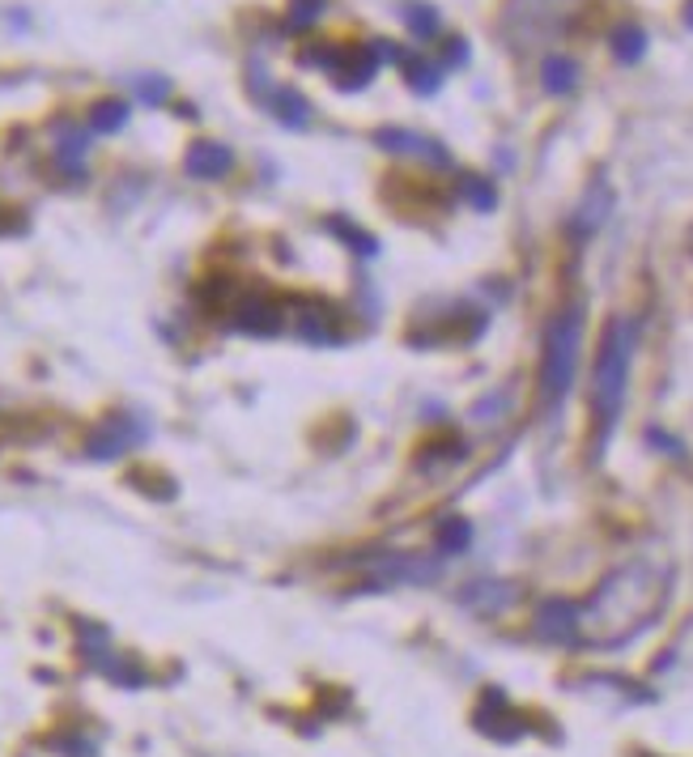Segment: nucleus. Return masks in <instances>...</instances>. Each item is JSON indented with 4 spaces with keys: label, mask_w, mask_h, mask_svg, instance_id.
<instances>
[{
    "label": "nucleus",
    "mask_w": 693,
    "mask_h": 757,
    "mask_svg": "<svg viewBox=\"0 0 693 757\" xmlns=\"http://www.w3.org/2000/svg\"><path fill=\"white\" fill-rule=\"evenodd\" d=\"M672 596V570L655 557H634L604 575V583L579 605V639L575 647L617 652L646 634Z\"/></svg>",
    "instance_id": "f257e3e1"
},
{
    "label": "nucleus",
    "mask_w": 693,
    "mask_h": 757,
    "mask_svg": "<svg viewBox=\"0 0 693 757\" xmlns=\"http://www.w3.org/2000/svg\"><path fill=\"white\" fill-rule=\"evenodd\" d=\"M634 324L626 315H613L604 337H600V354L592 366V426H595V452H604V443L613 439L621 408H626V392H630V362H634Z\"/></svg>",
    "instance_id": "f03ea898"
},
{
    "label": "nucleus",
    "mask_w": 693,
    "mask_h": 757,
    "mask_svg": "<svg viewBox=\"0 0 693 757\" xmlns=\"http://www.w3.org/2000/svg\"><path fill=\"white\" fill-rule=\"evenodd\" d=\"M579 354H583V311L562 306L545 324V345H541V396H545V404H557L575 388Z\"/></svg>",
    "instance_id": "7ed1b4c3"
},
{
    "label": "nucleus",
    "mask_w": 693,
    "mask_h": 757,
    "mask_svg": "<svg viewBox=\"0 0 693 757\" xmlns=\"http://www.w3.org/2000/svg\"><path fill=\"white\" fill-rule=\"evenodd\" d=\"M575 0H506L497 26L506 35V43L515 48H537L549 43L553 35H562V26L570 22Z\"/></svg>",
    "instance_id": "20e7f679"
},
{
    "label": "nucleus",
    "mask_w": 693,
    "mask_h": 757,
    "mask_svg": "<svg viewBox=\"0 0 693 757\" xmlns=\"http://www.w3.org/2000/svg\"><path fill=\"white\" fill-rule=\"evenodd\" d=\"M149 434V426L137 413H111L94 426V434L86 439V455L90 459H119L128 455L141 439Z\"/></svg>",
    "instance_id": "39448f33"
},
{
    "label": "nucleus",
    "mask_w": 693,
    "mask_h": 757,
    "mask_svg": "<svg viewBox=\"0 0 693 757\" xmlns=\"http://www.w3.org/2000/svg\"><path fill=\"white\" fill-rule=\"evenodd\" d=\"M375 146L388 153H400V157H421V162H430V166H451L446 146H439V141L426 137V133H413V128H396V124L375 128Z\"/></svg>",
    "instance_id": "423d86ee"
},
{
    "label": "nucleus",
    "mask_w": 693,
    "mask_h": 757,
    "mask_svg": "<svg viewBox=\"0 0 693 757\" xmlns=\"http://www.w3.org/2000/svg\"><path fill=\"white\" fill-rule=\"evenodd\" d=\"M184 171L200 179V184H213V179H226L235 171V150L226 141H192L188 153H184Z\"/></svg>",
    "instance_id": "0eeeda50"
},
{
    "label": "nucleus",
    "mask_w": 693,
    "mask_h": 757,
    "mask_svg": "<svg viewBox=\"0 0 693 757\" xmlns=\"http://www.w3.org/2000/svg\"><path fill=\"white\" fill-rule=\"evenodd\" d=\"M51 153H55V162L73 175V179H81L86 171H81V162H86V153H90V128H81L77 119H55L51 124Z\"/></svg>",
    "instance_id": "6e6552de"
},
{
    "label": "nucleus",
    "mask_w": 693,
    "mask_h": 757,
    "mask_svg": "<svg viewBox=\"0 0 693 757\" xmlns=\"http://www.w3.org/2000/svg\"><path fill=\"white\" fill-rule=\"evenodd\" d=\"M537 639L575 647V639H579V605L575 601H545L541 613H537Z\"/></svg>",
    "instance_id": "1a4fd4ad"
},
{
    "label": "nucleus",
    "mask_w": 693,
    "mask_h": 757,
    "mask_svg": "<svg viewBox=\"0 0 693 757\" xmlns=\"http://www.w3.org/2000/svg\"><path fill=\"white\" fill-rule=\"evenodd\" d=\"M379 583H430L439 575V562L421 554H383L375 562Z\"/></svg>",
    "instance_id": "9d476101"
},
{
    "label": "nucleus",
    "mask_w": 693,
    "mask_h": 757,
    "mask_svg": "<svg viewBox=\"0 0 693 757\" xmlns=\"http://www.w3.org/2000/svg\"><path fill=\"white\" fill-rule=\"evenodd\" d=\"M281 324H286V311L273 299H243L235 306V328L248 337H277Z\"/></svg>",
    "instance_id": "9b49d317"
},
{
    "label": "nucleus",
    "mask_w": 693,
    "mask_h": 757,
    "mask_svg": "<svg viewBox=\"0 0 693 757\" xmlns=\"http://www.w3.org/2000/svg\"><path fill=\"white\" fill-rule=\"evenodd\" d=\"M608 209H613V192H608V184H604V179H592L588 197L579 201V209H575V217H570V230H575L579 239H588V235H595V230L604 226Z\"/></svg>",
    "instance_id": "f8f14e48"
},
{
    "label": "nucleus",
    "mask_w": 693,
    "mask_h": 757,
    "mask_svg": "<svg viewBox=\"0 0 693 757\" xmlns=\"http://www.w3.org/2000/svg\"><path fill=\"white\" fill-rule=\"evenodd\" d=\"M281 128H290V133H302L306 124H311V99L302 94V90H294V86H277V94L268 99V106H264Z\"/></svg>",
    "instance_id": "ddd939ff"
},
{
    "label": "nucleus",
    "mask_w": 693,
    "mask_h": 757,
    "mask_svg": "<svg viewBox=\"0 0 693 757\" xmlns=\"http://www.w3.org/2000/svg\"><path fill=\"white\" fill-rule=\"evenodd\" d=\"M294 332L311 345H337L341 341V328H337V315L328 306H306L294 315Z\"/></svg>",
    "instance_id": "4468645a"
},
{
    "label": "nucleus",
    "mask_w": 693,
    "mask_h": 757,
    "mask_svg": "<svg viewBox=\"0 0 693 757\" xmlns=\"http://www.w3.org/2000/svg\"><path fill=\"white\" fill-rule=\"evenodd\" d=\"M541 90L553 94V99H566L579 90V60L570 55H545L541 64Z\"/></svg>",
    "instance_id": "2eb2a0df"
},
{
    "label": "nucleus",
    "mask_w": 693,
    "mask_h": 757,
    "mask_svg": "<svg viewBox=\"0 0 693 757\" xmlns=\"http://www.w3.org/2000/svg\"><path fill=\"white\" fill-rule=\"evenodd\" d=\"M468 545H472V523L464 515H443L434 523V550H439V557H459Z\"/></svg>",
    "instance_id": "dca6fc26"
},
{
    "label": "nucleus",
    "mask_w": 693,
    "mask_h": 757,
    "mask_svg": "<svg viewBox=\"0 0 693 757\" xmlns=\"http://www.w3.org/2000/svg\"><path fill=\"white\" fill-rule=\"evenodd\" d=\"M128 115H133V106L124 99H99L90 106V133H99V137H111V133H124V124H128Z\"/></svg>",
    "instance_id": "f3484780"
},
{
    "label": "nucleus",
    "mask_w": 693,
    "mask_h": 757,
    "mask_svg": "<svg viewBox=\"0 0 693 757\" xmlns=\"http://www.w3.org/2000/svg\"><path fill=\"white\" fill-rule=\"evenodd\" d=\"M400 17H404V26L413 30L417 43H430V39L439 35V26H443L439 9H434V4H421V0H408V4L400 9Z\"/></svg>",
    "instance_id": "a211bd4d"
},
{
    "label": "nucleus",
    "mask_w": 693,
    "mask_h": 757,
    "mask_svg": "<svg viewBox=\"0 0 693 757\" xmlns=\"http://www.w3.org/2000/svg\"><path fill=\"white\" fill-rule=\"evenodd\" d=\"M608 51H613L621 64H639L646 55V30L643 26H634V22L617 26V30L608 35Z\"/></svg>",
    "instance_id": "6ab92c4d"
},
{
    "label": "nucleus",
    "mask_w": 693,
    "mask_h": 757,
    "mask_svg": "<svg viewBox=\"0 0 693 757\" xmlns=\"http://www.w3.org/2000/svg\"><path fill=\"white\" fill-rule=\"evenodd\" d=\"M443 77H446L443 64H426V60H413L408 73H404V81H408V90H413L417 99L439 94V90H443Z\"/></svg>",
    "instance_id": "aec40b11"
},
{
    "label": "nucleus",
    "mask_w": 693,
    "mask_h": 757,
    "mask_svg": "<svg viewBox=\"0 0 693 757\" xmlns=\"http://www.w3.org/2000/svg\"><path fill=\"white\" fill-rule=\"evenodd\" d=\"M459 197L472 204L477 213H494L497 209V188L486 179V175H472V171L459 175Z\"/></svg>",
    "instance_id": "412c9836"
},
{
    "label": "nucleus",
    "mask_w": 693,
    "mask_h": 757,
    "mask_svg": "<svg viewBox=\"0 0 693 757\" xmlns=\"http://www.w3.org/2000/svg\"><path fill=\"white\" fill-rule=\"evenodd\" d=\"M459 601L472 608H481V613H494V608H506L515 601V592L506 588V583H477V588H468V592H459Z\"/></svg>",
    "instance_id": "4be33fe9"
},
{
    "label": "nucleus",
    "mask_w": 693,
    "mask_h": 757,
    "mask_svg": "<svg viewBox=\"0 0 693 757\" xmlns=\"http://www.w3.org/2000/svg\"><path fill=\"white\" fill-rule=\"evenodd\" d=\"M324 230H332L337 239H345L349 252H362V255H375V252H379L375 235H370V230H362V226H353L349 217H328V222H324Z\"/></svg>",
    "instance_id": "5701e85b"
},
{
    "label": "nucleus",
    "mask_w": 693,
    "mask_h": 757,
    "mask_svg": "<svg viewBox=\"0 0 693 757\" xmlns=\"http://www.w3.org/2000/svg\"><path fill=\"white\" fill-rule=\"evenodd\" d=\"M328 4H332V0H290V9H286V26H290V30H311V26L328 13Z\"/></svg>",
    "instance_id": "b1692460"
},
{
    "label": "nucleus",
    "mask_w": 693,
    "mask_h": 757,
    "mask_svg": "<svg viewBox=\"0 0 693 757\" xmlns=\"http://www.w3.org/2000/svg\"><path fill=\"white\" fill-rule=\"evenodd\" d=\"M133 90H137V99L146 102V106H162V102L171 99V77L149 73V77H137V81H133Z\"/></svg>",
    "instance_id": "393cba45"
},
{
    "label": "nucleus",
    "mask_w": 693,
    "mask_h": 757,
    "mask_svg": "<svg viewBox=\"0 0 693 757\" xmlns=\"http://www.w3.org/2000/svg\"><path fill=\"white\" fill-rule=\"evenodd\" d=\"M506 404H511V388L506 392H490V396H481V401L472 404V417L481 421V426H494L506 417Z\"/></svg>",
    "instance_id": "a878e982"
},
{
    "label": "nucleus",
    "mask_w": 693,
    "mask_h": 757,
    "mask_svg": "<svg viewBox=\"0 0 693 757\" xmlns=\"http://www.w3.org/2000/svg\"><path fill=\"white\" fill-rule=\"evenodd\" d=\"M468 43L464 39H446L443 43V68H459V64H468Z\"/></svg>",
    "instance_id": "bb28decb"
},
{
    "label": "nucleus",
    "mask_w": 693,
    "mask_h": 757,
    "mask_svg": "<svg viewBox=\"0 0 693 757\" xmlns=\"http://www.w3.org/2000/svg\"><path fill=\"white\" fill-rule=\"evenodd\" d=\"M685 26H690V30H693V0H690V4H685Z\"/></svg>",
    "instance_id": "cd10ccee"
}]
</instances>
